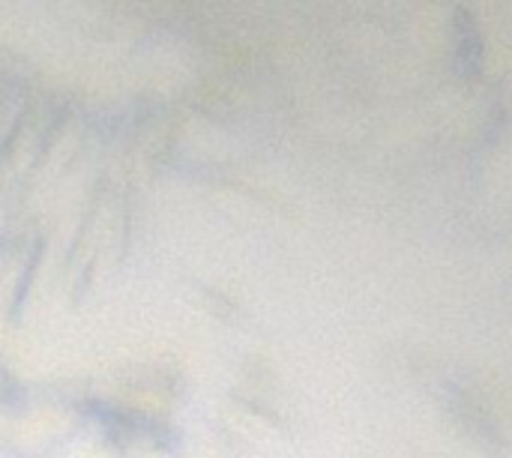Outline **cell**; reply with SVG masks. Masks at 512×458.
I'll return each mask as SVG.
<instances>
[{
    "label": "cell",
    "mask_w": 512,
    "mask_h": 458,
    "mask_svg": "<svg viewBox=\"0 0 512 458\" xmlns=\"http://www.w3.org/2000/svg\"><path fill=\"white\" fill-rule=\"evenodd\" d=\"M81 420L99 432V438L108 450H114L123 458L165 453L174 441L171 429L162 420H156L153 414L123 408L114 402H87L81 411Z\"/></svg>",
    "instance_id": "1"
},
{
    "label": "cell",
    "mask_w": 512,
    "mask_h": 458,
    "mask_svg": "<svg viewBox=\"0 0 512 458\" xmlns=\"http://www.w3.org/2000/svg\"><path fill=\"white\" fill-rule=\"evenodd\" d=\"M42 243L33 234L15 237L0 246V318L15 321L21 303L27 300L30 279L39 264Z\"/></svg>",
    "instance_id": "2"
}]
</instances>
